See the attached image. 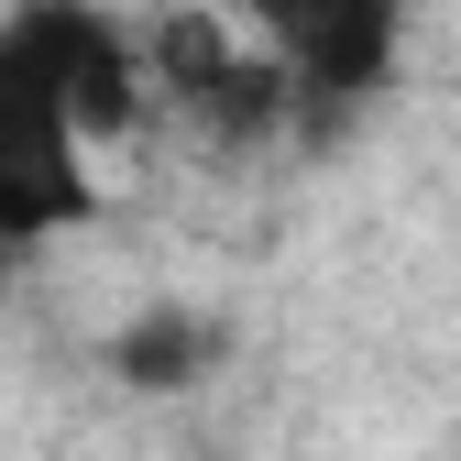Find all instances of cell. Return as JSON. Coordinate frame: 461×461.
<instances>
[{
	"mask_svg": "<svg viewBox=\"0 0 461 461\" xmlns=\"http://www.w3.org/2000/svg\"><path fill=\"white\" fill-rule=\"evenodd\" d=\"M154 110L143 33L99 0H12L0 12V242L33 253L99 220V143Z\"/></svg>",
	"mask_w": 461,
	"mask_h": 461,
	"instance_id": "obj_1",
	"label": "cell"
},
{
	"mask_svg": "<svg viewBox=\"0 0 461 461\" xmlns=\"http://www.w3.org/2000/svg\"><path fill=\"white\" fill-rule=\"evenodd\" d=\"M143 88L176 110V122H198L209 143H264L275 122H308L297 88H285V67H275L253 33H230L220 12H165V23H143Z\"/></svg>",
	"mask_w": 461,
	"mask_h": 461,
	"instance_id": "obj_2",
	"label": "cell"
},
{
	"mask_svg": "<svg viewBox=\"0 0 461 461\" xmlns=\"http://www.w3.org/2000/svg\"><path fill=\"white\" fill-rule=\"evenodd\" d=\"M230 23L285 67L297 110L319 122V110H363V99L395 77L418 0H230Z\"/></svg>",
	"mask_w": 461,
	"mask_h": 461,
	"instance_id": "obj_3",
	"label": "cell"
},
{
	"mask_svg": "<svg viewBox=\"0 0 461 461\" xmlns=\"http://www.w3.org/2000/svg\"><path fill=\"white\" fill-rule=\"evenodd\" d=\"M230 363V330L209 308H132L122 330L99 340V374L110 384H132V395H187Z\"/></svg>",
	"mask_w": 461,
	"mask_h": 461,
	"instance_id": "obj_4",
	"label": "cell"
},
{
	"mask_svg": "<svg viewBox=\"0 0 461 461\" xmlns=\"http://www.w3.org/2000/svg\"><path fill=\"white\" fill-rule=\"evenodd\" d=\"M12 275H23V253H12V242H0V285H12Z\"/></svg>",
	"mask_w": 461,
	"mask_h": 461,
	"instance_id": "obj_5",
	"label": "cell"
}]
</instances>
